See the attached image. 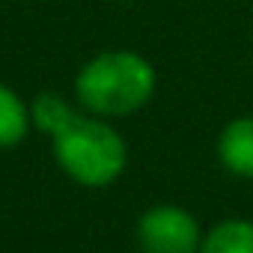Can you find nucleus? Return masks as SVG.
Here are the masks:
<instances>
[{
  "instance_id": "nucleus-4",
  "label": "nucleus",
  "mask_w": 253,
  "mask_h": 253,
  "mask_svg": "<svg viewBox=\"0 0 253 253\" xmlns=\"http://www.w3.org/2000/svg\"><path fill=\"white\" fill-rule=\"evenodd\" d=\"M214 155L232 179L253 182V113L232 116L217 131Z\"/></svg>"
},
{
  "instance_id": "nucleus-2",
  "label": "nucleus",
  "mask_w": 253,
  "mask_h": 253,
  "mask_svg": "<svg viewBox=\"0 0 253 253\" xmlns=\"http://www.w3.org/2000/svg\"><path fill=\"white\" fill-rule=\"evenodd\" d=\"M57 167L81 188H110L128 167V143L113 119L81 110L63 131L51 137Z\"/></svg>"
},
{
  "instance_id": "nucleus-1",
  "label": "nucleus",
  "mask_w": 253,
  "mask_h": 253,
  "mask_svg": "<svg viewBox=\"0 0 253 253\" xmlns=\"http://www.w3.org/2000/svg\"><path fill=\"white\" fill-rule=\"evenodd\" d=\"M81 110L104 119H125L140 113L158 92L155 63L131 48H107L92 54L72 84Z\"/></svg>"
},
{
  "instance_id": "nucleus-3",
  "label": "nucleus",
  "mask_w": 253,
  "mask_h": 253,
  "mask_svg": "<svg viewBox=\"0 0 253 253\" xmlns=\"http://www.w3.org/2000/svg\"><path fill=\"white\" fill-rule=\"evenodd\" d=\"M203 223L179 203H155L140 211L134 241L140 253H200Z\"/></svg>"
},
{
  "instance_id": "nucleus-7",
  "label": "nucleus",
  "mask_w": 253,
  "mask_h": 253,
  "mask_svg": "<svg viewBox=\"0 0 253 253\" xmlns=\"http://www.w3.org/2000/svg\"><path fill=\"white\" fill-rule=\"evenodd\" d=\"M81 113L78 101H69L66 95L60 92H39L33 101H30V119H33V128L54 137L57 131H63L66 125Z\"/></svg>"
},
{
  "instance_id": "nucleus-6",
  "label": "nucleus",
  "mask_w": 253,
  "mask_h": 253,
  "mask_svg": "<svg viewBox=\"0 0 253 253\" xmlns=\"http://www.w3.org/2000/svg\"><path fill=\"white\" fill-rule=\"evenodd\" d=\"M200 253H253V220L223 217L203 232Z\"/></svg>"
},
{
  "instance_id": "nucleus-5",
  "label": "nucleus",
  "mask_w": 253,
  "mask_h": 253,
  "mask_svg": "<svg viewBox=\"0 0 253 253\" xmlns=\"http://www.w3.org/2000/svg\"><path fill=\"white\" fill-rule=\"evenodd\" d=\"M30 131H33L30 101H24L21 92L0 81V152L21 146Z\"/></svg>"
}]
</instances>
